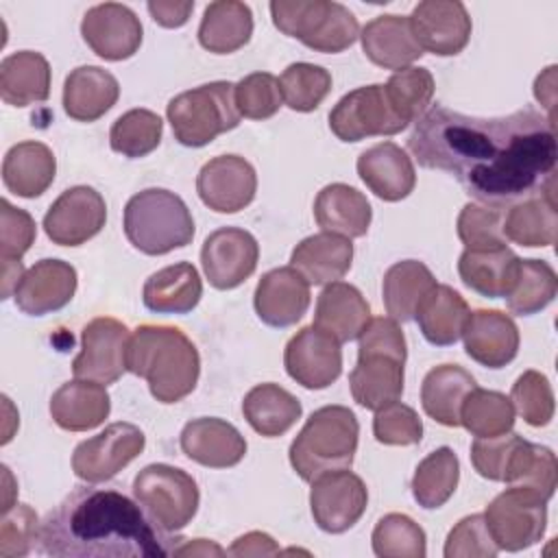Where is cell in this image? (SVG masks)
Masks as SVG:
<instances>
[{"label": "cell", "mask_w": 558, "mask_h": 558, "mask_svg": "<svg viewBox=\"0 0 558 558\" xmlns=\"http://www.w3.org/2000/svg\"><path fill=\"white\" fill-rule=\"evenodd\" d=\"M174 140L190 148H201L240 124L235 107V85L214 81L177 94L166 109Z\"/></svg>", "instance_id": "obj_8"}, {"label": "cell", "mask_w": 558, "mask_h": 558, "mask_svg": "<svg viewBox=\"0 0 558 558\" xmlns=\"http://www.w3.org/2000/svg\"><path fill=\"white\" fill-rule=\"evenodd\" d=\"M283 364L296 384L307 390H323L342 373V349L333 336L307 325L288 340Z\"/></svg>", "instance_id": "obj_16"}, {"label": "cell", "mask_w": 558, "mask_h": 558, "mask_svg": "<svg viewBox=\"0 0 558 558\" xmlns=\"http://www.w3.org/2000/svg\"><path fill=\"white\" fill-rule=\"evenodd\" d=\"M362 50L375 65L384 70H403L421 59L423 48L418 46L410 17L405 15H377L360 31Z\"/></svg>", "instance_id": "obj_26"}, {"label": "cell", "mask_w": 558, "mask_h": 558, "mask_svg": "<svg viewBox=\"0 0 558 558\" xmlns=\"http://www.w3.org/2000/svg\"><path fill=\"white\" fill-rule=\"evenodd\" d=\"M39 541V521L28 504H13L0 521V556L22 558Z\"/></svg>", "instance_id": "obj_54"}, {"label": "cell", "mask_w": 558, "mask_h": 558, "mask_svg": "<svg viewBox=\"0 0 558 558\" xmlns=\"http://www.w3.org/2000/svg\"><path fill=\"white\" fill-rule=\"evenodd\" d=\"M283 102L292 111H314L331 92V74L323 65L290 63L279 78Z\"/></svg>", "instance_id": "obj_49"}, {"label": "cell", "mask_w": 558, "mask_h": 558, "mask_svg": "<svg viewBox=\"0 0 558 558\" xmlns=\"http://www.w3.org/2000/svg\"><path fill=\"white\" fill-rule=\"evenodd\" d=\"M469 314L471 310L458 290L436 283L418 303L414 320L429 344L449 347L460 340Z\"/></svg>", "instance_id": "obj_35"}, {"label": "cell", "mask_w": 558, "mask_h": 558, "mask_svg": "<svg viewBox=\"0 0 558 558\" xmlns=\"http://www.w3.org/2000/svg\"><path fill=\"white\" fill-rule=\"evenodd\" d=\"M257 259V240L240 227H220L211 231L201 248L205 277L218 290H231L244 283L255 272Z\"/></svg>", "instance_id": "obj_17"}, {"label": "cell", "mask_w": 558, "mask_h": 558, "mask_svg": "<svg viewBox=\"0 0 558 558\" xmlns=\"http://www.w3.org/2000/svg\"><path fill=\"white\" fill-rule=\"evenodd\" d=\"M272 24L288 37L325 54L347 50L360 37L357 17L340 2L329 0H275Z\"/></svg>", "instance_id": "obj_7"}, {"label": "cell", "mask_w": 558, "mask_h": 558, "mask_svg": "<svg viewBox=\"0 0 558 558\" xmlns=\"http://www.w3.org/2000/svg\"><path fill=\"white\" fill-rule=\"evenodd\" d=\"M353 262V244L349 238L336 233H314L301 240L292 255L290 266L303 275L307 283L325 286L344 277Z\"/></svg>", "instance_id": "obj_30"}, {"label": "cell", "mask_w": 558, "mask_h": 558, "mask_svg": "<svg viewBox=\"0 0 558 558\" xmlns=\"http://www.w3.org/2000/svg\"><path fill=\"white\" fill-rule=\"evenodd\" d=\"M146 445L144 432L133 423H111L100 434L76 445L72 453V471L87 484L107 482L135 460Z\"/></svg>", "instance_id": "obj_12"}, {"label": "cell", "mask_w": 558, "mask_h": 558, "mask_svg": "<svg viewBox=\"0 0 558 558\" xmlns=\"http://www.w3.org/2000/svg\"><path fill=\"white\" fill-rule=\"evenodd\" d=\"M111 410L109 392L102 384L72 379L61 384L50 397L52 421L68 432H87L105 423Z\"/></svg>", "instance_id": "obj_28"}, {"label": "cell", "mask_w": 558, "mask_h": 558, "mask_svg": "<svg viewBox=\"0 0 558 558\" xmlns=\"http://www.w3.org/2000/svg\"><path fill=\"white\" fill-rule=\"evenodd\" d=\"M57 159L52 150L35 140L11 146L2 159L4 187L22 198L41 196L54 181Z\"/></svg>", "instance_id": "obj_31"}, {"label": "cell", "mask_w": 558, "mask_h": 558, "mask_svg": "<svg viewBox=\"0 0 558 558\" xmlns=\"http://www.w3.org/2000/svg\"><path fill=\"white\" fill-rule=\"evenodd\" d=\"M458 238L466 248L506 246L504 211L488 205L466 203L458 216Z\"/></svg>", "instance_id": "obj_52"}, {"label": "cell", "mask_w": 558, "mask_h": 558, "mask_svg": "<svg viewBox=\"0 0 558 558\" xmlns=\"http://www.w3.org/2000/svg\"><path fill=\"white\" fill-rule=\"evenodd\" d=\"M408 124L395 113L381 83L344 94L329 111V129L342 142L401 133Z\"/></svg>", "instance_id": "obj_11"}, {"label": "cell", "mask_w": 558, "mask_h": 558, "mask_svg": "<svg viewBox=\"0 0 558 558\" xmlns=\"http://www.w3.org/2000/svg\"><path fill=\"white\" fill-rule=\"evenodd\" d=\"M251 35L253 13L248 4L238 0H216L207 4L198 26V41L205 50L231 54L246 46Z\"/></svg>", "instance_id": "obj_37"}, {"label": "cell", "mask_w": 558, "mask_h": 558, "mask_svg": "<svg viewBox=\"0 0 558 558\" xmlns=\"http://www.w3.org/2000/svg\"><path fill=\"white\" fill-rule=\"evenodd\" d=\"M179 445L190 460L209 469L235 466L246 453L244 436L231 423L216 416L185 423Z\"/></svg>", "instance_id": "obj_24"}, {"label": "cell", "mask_w": 558, "mask_h": 558, "mask_svg": "<svg viewBox=\"0 0 558 558\" xmlns=\"http://www.w3.org/2000/svg\"><path fill=\"white\" fill-rule=\"evenodd\" d=\"M357 340V364L349 375L353 401L366 410H379L399 401L408 357L399 323L390 316L371 318Z\"/></svg>", "instance_id": "obj_4"}, {"label": "cell", "mask_w": 558, "mask_h": 558, "mask_svg": "<svg viewBox=\"0 0 558 558\" xmlns=\"http://www.w3.org/2000/svg\"><path fill=\"white\" fill-rule=\"evenodd\" d=\"M373 434L381 445H416L423 438V423L414 408L401 401H392L375 410Z\"/></svg>", "instance_id": "obj_53"}, {"label": "cell", "mask_w": 558, "mask_h": 558, "mask_svg": "<svg viewBox=\"0 0 558 558\" xmlns=\"http://www.w3.org/2000/svg\"><path fill=\"white\" fill-rule=\"evenodd\" d=\"M408 148L418 166L449 172L488 207L541 194L558 155L556 122L532 107L480 118L434 105L414 124Z\"/></svg>", "instance_id": "obj_1"}, {"label": "cell", "mask_w": 558, "mask_h": 558, "mask_svg": "<svg viewBox=\"0 0 558 558\" xmlns=\"http://www.w3.org/2000/svg\"><path fill=\"white\" fill-rule=\"evenodd\" d=\"M148 13L159 26L166 28H179L190 20V13L194 11L192 0H153L146 4Z\"/></svg>", "instance_id": "obj_57"}, {"label": "cell", "mask_w": 558, "mask_h": 558, "mask_svg": "<svg viewBox=\"0 0 558 558\" xmlns=\"http://www.w3.org/2000/svg\"><path fill=\"white\" fill-rule=\"evenodd\" d=\"M314 218L323 231L351 240L366 235L373 209L360 190L347 183H329L314 201Z\"/></svg>", "instance_id": "obj_32"}, {"label": "cell", "mask_w": 558, "mask_h": 558, "mask_svg": "<svg viewBox=\"0 0 558 558\" xmlns=\"http://www.w3.org/2000/svg\"><path fill=\"white\" fill-rule=\"evenodd\" d=\"M521 257H517L508 246L499 248H464L458 259V275L466 288L473 292L499 299L506 296Z\"/></svg>", "instance_id": "obj_39"}, {"label": "cell", "mask_w": 558, "mask_h": 558, "mask_svg": "<svg viewBox=\"0 0 558 558\" xmlns=\"http://www.w3.org/2000/svg\"><path fill=\"white\" fill-rule=\"evenodd\" d=\"M497 551L484 514H469L451 527L442 554L445 558H493Z\"/></svg>", "instance_id": "obj_55"}, {"label": "cell", "mask_w": 558, "mask_h": 558, "mask_svg": "<svg viewBox=\"0 0 558 558\" xmlns=\"http://www.w3.org/2000/svg\"><path fill=\"white\" fill-rule=\"evenodd\" d=\"M412 33L418 46L438 57L462 52L471 39V17L458 0H423L410 15Z\"/></svg>", "instance_id": "obj_19"}, {"label": "cell", "mask_w": 558, "mask_h": 558, "mask_svg": "<svg viewBox=\"0 0 558 558\" xmlns=\"http://www.w3.org/2000/svg\"><path fill=\"white\" fill-rule=\"evenodd\" d=\"M222 556L227 554L220 545L207 541V538H194V541H181L174 549V556Z\"/></svg>", "instance_id": "obj_60"}, {"label": "cell", "mask_w": 558, "mask_h": 558, "mask_svg": "<svg viewBox=\"0 0 558 558\" xmlns=\"http://www.w3.org/2000/svg\"><path fill=\"white\" fill-rule=\"evenodd\" d=\"M357 174L381 201L395 203L414 190L416 172L408 153L395 142H381L357 157Z\"/></svg>", "instance_id": "obj_25"}, {"label": "cell", "mask_w": 558, "mask_h": 558, "mask_svg": "<svg viewBox=\"0 0 558 558\" xmlns=\"http://www.w3.org/2000/svg\"><path fill=\"white\" fill-rule=\"evenodd\" d=\"M78 286L76 268L63 259L35 262L17 283L15 305L28 316H44L65 307Z\"/></svg>", "instance_id": "obj_21"}, {"label": "cell", "mask_w": 558, "mask_h": 558, "mask_svg": "<svg viewBox=\"0 0 558 558\" xmlns=\"http://www.w3.org/2000/svg\"><path fill=\"white\" fill-rule=\"evenodd\" d=\"M554 76H556V65H549L543 74H538L536 76V81H534V96H536V100L541 102V105H545L547 109H549V118L554 120V94H556V89H554V85H556V81H554Z\"/></svg>", "instance_id": "obj_59"}, {"label": "cell", "mask_w": 558, "mask_h": 558, "mask_svg": "<svg viewBox=\"0 0 558 558\" xmlns=\"http://www.w3.org/2000/svg\"><path fill=\"white\" fill-rule=\"evenodd\" d=\"M203 296V281L190 262H179L153 272L144 288L142 301L157 314H187Z\"/></svg>", "instance_id": "obj_34"}, {"label": "cell", "mask_w": 558, "mask_h": 558, "mask_svg": "<svg viewBox=\"0 0 558 558\" xmlns=\"http://www.w3.org/2000/svg\"><path fill=\"white\" fill-rule=\"evenodd\" d=\"M126 240L146 255H166L187 246L194 238V218L170 190L148 187L129 198L122 218Z\"/></svg>", "instance_id": "obj_6"}, {"label": "cell", "mask_w": 558, "mask_h": 558, "mask_svg": "<svg viewBox=\"0 0 558 558\" xmlns=\"http://www.w3.org/2000/svg\"><path fill=\"white\" fill-rule=\"evenodd\" d=\"M163 133L161 118L150 109H131L122 113L109 131V144L116 153L137 159L153 153Z\"/></svg>", "instance_id": "obj_46"}, {"label": "cell", "mask_w": 558, "mask_h": 558, "mask_svg": "<svg viewBox=\"0 0 558 558\" xmlns=\"http://www.w3.org/2000/svg\"><path fill=\"white\" fill-rule=\"evenodd\" d=\"M129 338V327L111 316L89 320L81 333V351L72 362L74 377L102 386L118 381L126 371Z\"/></svg>", "instance_id": "obj_14"}, {"label": "cell", "mask_w": 558, "mask_h": 558, "mask_svg": "<svg viewBox=\"0 0 558 558\" xmlns=\"http://www.w3.org/2000/svg\"><path fill=\"white\" fill-rule=\"evenodd\" d=\"M50 96V63L41 52L20 50L0 63V98L11 107H28Z\"/></svg>", "instance_id": "obj_36"}, {"label": "cell", "mask_w": 558, "mask_h": 558, "mask_svg": "<svg viewBox=\"0 0 558 558\" xmlns=\"http://www.w3.org/2000/svg\"><path fill=\"white\" fill-rule=\"evenodd\" d=\"M460 338L466 355L486 368H504L519 351V327L499 310L471 312Z\"/></svg>", "instance_id": "obj_22"}, {"label": "cell", "mask_w": 558, "mask_h": 558, "mask_svg": "<svg viewBox=\"0 0 558 558\" xmlns=\"http://www.w3.org/2000/svg\"><path fill=\"white\" fill-rule=\"evenodd\" d=\"M24 272L26 270H24L22 262H2V299H7L11 294V290L15 292Z\"/></svg>", "instance_id": "obj_61"}, {"label": "cell", "mask_w": 558, "mask_h": 558, "mask_svg": "<svg viewBox=\"0 0 558 558\" xmlns=\"http://www.w3.org/2000/svg\"><path fill=\"white\" fill-rule=\"evenodd\" d=\"M527 447L530 442L512 429L493 438H475L471 445V464L482 477L510 484Z\"/></svg>", "instance_id": "obj_45"}, {"label": "cell", "mask_w": 558, "mask_h": 558, "mask_svg": "<svg viewBox=\"0 0 558 558\" xmlns=\"http://www.w3.org/2000/svg\"><path fill=\"white\" fill-rule=\"evenodd\" d=\"M477 384L469 371L458 364L434 366L421 386V405L429 418L445 427L460 425V408L469 390Z\"/></svg>", "instance_id": "obj_38"}, {"label": "cell", "mask_w": 558, "mask_h": 558, "mask_svg": "<svg viewBox=\"0 0 558 558\" xmlns=\"http://www.w3.org/2000/svg\"><path fill=\"white\" fill-rule=\"evenodd\" d=\"M373 551L379 558H423L427 538L423 527L401 512L384 514L373 530Z\"/></svg>", "instance_id": "obj_47"}, {"label": "cell", "mask_w": 558, "mask_h": 558, "mask_svg": "<svg viewBox=\"0 0 558 558\" xmlns=\"http://www.w3.org/2000/svg\"><path fill=\"white\" fill-rule=\"evenodd\" d=\"M371 320V305L364 294L344 281H331L316 299L314 323L318 329L333 336L338 342L360 338Z\"/></svg>", "instance_id": "obj_27"}, {"label": "cell", "mask_w": 558, "mask_h": 558, "mask_svg": "<svg viewBox=\"0 0 558 558\" xmlns=\"http://www.w3.org/2000/svg\"><path fill=\"white\" fill-rule=\"evenodd\" d=\"M460 480V460L451 447H438L425 456L412 475V495L425 510H436L449 501Z\"/></svg>", "instance_id": "obj_42"}, {"label": "cell", "mask_w": 558, "mask_h": 558, "mask_svg": "<svg viewBox=\"0 0 558 558\" xmlns=\"http://www.w3.org/2000/svg\"><path fill=\"white\" fill-rule=\"evenodd\" d=\"M229 554L231 556H277L281 554V549L275 543V538L268 536L266 532H248L233 541V545L229 547Z\"/></svg>", "instance_id": "obj_58"}, {"label": "cell", "mask_w": 558, "mask_h": 558, "mask_svg": "<svg viewBox=\"0 0 558 558\" xmlns=\"http://www.w3.org/2000/svg\"><path fill=\"white\" fill-rule=\"evenodd\" d=\"M360 425L344 405H323L310 414L290 445V464L296 475L312 482L320 473L349 469L357 449Z\"/></svg>", "instance_id": "obj_5"}, {"label": "cell", "mask_w": 558, "mask_h": 558, "mask_svg": "<svg viewBox=\"0 0 558 558\" xmlns=\"http://www.w3.org/2000/svg\"><path fill=\"white\" fill-rule=\"evenodd\" d=\"M558 290L556 270L543 259H519L506 305L512 314L532 316L547 307Z\"/></svg>", "instance_id": "obj_43"}, {"label": "cell", "mask_w": 558, "mask_h": 558, "mask_svg": "<svg viewBox=\"0 0 558 558\" xmlns=\"http://www.w3.org/2000/svg\"><path fill=\"white\" fill-rule=\"evenodd\" d=\"M126 371L146 379L159 403H177L196 388L201 355L179 327L140 325L129 338Z\"/></svg>", "instance_id": "obj_3"}, {"label": "cell", "mask_w": 558, "mask_h": 558, "mask_svg": "<svg viewBox=\"0 0 558 558\" xmlns=\"http://www.w3.org/2000/svg\"><path fill=\"white\" fill-rule=\"evenodd\" d=\"M107 222V205L100 192L89 185H74L48 207L44 231L59 246H81Z\"/></svg>", "instance_id": "obj_15"}, {"label": "cell", "mask_w": 558, "mask_h": 558, "mask_svg": "<svg viewBox=\"0 0 558 558\" xmlns=\"http://www.w3.org/2000/svg\"><path fill=\"white\" fill-rule=\"evenodd\" d=\"M514 414L510 397L475 386L462 401L460 425L475 438H493L512 429Z\"/></svg>", "instance_id": "obj_44"}, {"label": "cell", "mask_w": 558, "mask_h": 558, "mask_svg": "<svg viewBox=\"0 0 558 558\" xmlns=\"http://www.w3.org/2000/svg\"><path fill=\"white\" fill-rule=\"evenodd\" d=\"M196 192L209 209L218 214H235L255 198V168L240 155H218L201 168Z\"/></svg>", "instance_id": "obj_20"}, {"label": "cell", "mask_w": 558, "mask_h": 558, "mask_svg": "<svg viewBox=\"0 0 558 558\" xmlns=\"http://www.w3.org/2000/svg\"><path fill=\"white\" fill-rule=\"evenodd\" d=\"M386 96L395 109V113L405 122L418 120L434 96V76L427 68H403L397 70L384 85Z\"/></svg>", "instance_id": "obj_48"}, {"label": "cell", "mask_w": 558, "mask_h": 558, "mask_svg": "<svg viewBox=\"0 0 558 558\" xmlns=\"http://www.w3.org/2000/svg\"><path fill=\"white\" fill-rule=\"evenodd\" d=\"M281 102L279 78L270 72H253L235 83V107L248 120L272 118Z\"/></svg>", "instance_id": "obj_51"}, {"label": "cell", "mask_w": 558, "mask_h": 558, "mask_svg": "<svg viewBox=\"0 0 558 558\" xmlns=\"http://www.w3.org/2000/svg\"><path fill=\"white\" fill-rule=\"evenodd\" d=\"M0 257L2 262H20L33 246L37 227L28 211L11 205L7 198L0 201Z\"/></svg>", "instance_id": "obj_56"}, {"label": "cell", "mask_w": 558, "mask_h": 558, "mask_svg": "<svg viewBox=\"0 0 558 558\" xmlns=\"http://www.w3.org/2000/svg\"><path fill=\"white\" fill-rule=\"evenodd\" d=\"M484 521L499 549L521 551L543 538L547 501L527 488L510 486L486 506Z\"/></svg>", "instance_id": "obj_10"}, {"label": "cell", "mask_w": 558, "mask_h": 558, "mask_svg": "<svg viewBox=\"0 0 558 558\" xmlns=\"http://www.w3.org/2000/svg\"><path fill=\"white\" fill-rule=\"evenodd\" d=\"M253 305L262 323L270 327H290L299 323L310 307V283L292 266L272 268L262 275Z\"/></svg>", "instance_id": "obj_23"}, {"label": "cell", "mask_w": 558, "mask_h": 558, "mask_svg": "<svg viewBox=\"0 0 558 558\" xmlns=\"http://www.w3.org/2000/svg\"><path fill=\"white\" fill-rule=\"evenodd\" d=\"M436 286L432 270L418 259H403L392 264L381 281L384 307L397 323H408L423 296Z\"/></svg>", "instance_id": "obj_41"}, {"label": "cell", "mask_w": 558, "mask_h": 558, "mask_svg": "<svg viewBox=\"0 0 558 558\" xmlns=\"http://www.w3.org/2000/svg\"><path fill=\"white\" fill-rule=\"evenodd\" d=\"M133 497L163 532L183 530L196 514L201 493L190 473L163 462L144 466L133 480Z\"/></svg>", "instance_id": "obj_9"}, {"label": "cell", "mask_w": 558, "mask_h": 558, "mask_svg": "<svg viewBox=\"0 0 558 558\" xmlns=\"http://www.w3.org/2000/svg\"><path fill=\"white\" fill-rule=\"evenodd\" d=\"M510 401L514 412L532 427H543L554 418V390L549 379L538 371H525L517 377Z\"/></svg>", "instance_id": "obj_50"}, {"label": "cell", "mask_w": 558, "mask_h": 558, "mask_svg": "<svg viewBox=\"0 0 558 558\" xmlns=\"http://www.w3.org/2000/svg\"><path fill=\"white\" fill-rule=\"evenodd\" d=\"M301 401L279 384H257L244 395L242 414L246 423L266 438L286 434L301 418Z\"/></svg>", "instance_id": "obj_40"}, {"label": "cell", "mask_w": 558, "mask_h": 558, "mask_svg": "<svg viewBox=\"0 0 558 558\" xmlns=\"http://www.w3.org/2000/svg\"><path fill=\"white\" fill-rule=\"evenodd\" d=\"M41 551L59 558H163L183 541L157 527L116 488L76 486L39 525Z\"/></svg>", "instance_id": "obj_2"}, {"label": "cell", "mask_w": 558, "mask_h": 558, "mask_svg": "<svg viewBox=\"0 0 558 558\" xmlns=\"http://www.w3.org/2000/svg\"><path fill=\"white\" fill-rule=\"evenodd\" d=\"M368 504V490L360 475L347 469L320 473L312 480L310 510L314 523L329 534H342L353 527Z\"/></svg>", "instance_id": "obj_13"}, {"label": "cell", "mask_w": 558, "mask_h": 558, "mask_svg": "<svg viewBox=\"0 0 558 558\" xmlns=\"http://www.w3.org/2000/svg\"><path fill=\"white\" fill-rule=\"evenodd\" d=\"M558 233L554 179L541 194L527 196L504 214V238L521 246H551Z\"/></svg>", "instance_id": "obj_33"}, {"label": "cell", "mask_w": 558, "mask_h": 558, "mask_svg": "<svg viewBox=\"0 0 558 558\" xmlns=\"http://www.w3.org/2000/svg\"><path fill=\"white\" fill-rule=\"evenodd\" d=\"M118 78L98 65H78L63 83V109L76 122L102 118L118 102Z\"/></svg>", "instance_id": "obj_29"}, {"label": "cell", "mask_w": 558, "mask_h": 558, "mask_svg": "<svg viewBox=\"0 0 558 558\" xmlns=\"http://www.w3.org/2000/svg\"><path fill=\"white\" fill-rule=\"evenodd\" d=\"M140 17L120 2H102L83 15L81 35L94 54L107 61H124L142 46Z\"/></svg>", "instance_id": "obj_18"}]
</instances>
